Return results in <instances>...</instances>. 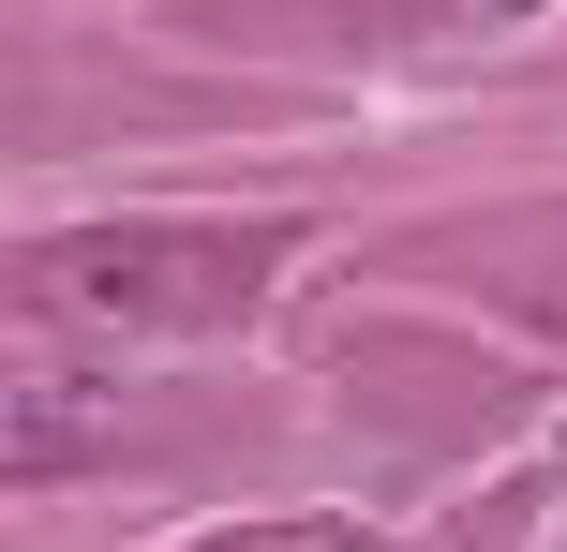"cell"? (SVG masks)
Returning a JSON list of instances; mask_svg holds the SVG:
<instances>
[{
    "mask_svg": "<svg viewBox=\"0 0 567 552\" xmlns=\"http://www.w3.org/2000/svg\"><path fill=\"white\" fill-rule=\"evenodd\" d=\"M269 239H45L30 254V314L45 329H209L255 314Z\"/></svg>",
    "mask_w": 567,
    "mask_h": 552,
    "instance_id": "cell-1",
    "label": "cell"
},
{
    "mask_svg": "<svg viewBox=\"0 0 567 552\" xmlns=\"http://www.w3.org/2000/svg\"><path fill=\"white\" fill-rule=\"evenodd\" d=\"M90 448V418H75V388H16V478H60Z\"/></svg>",
    "mask_w": 567,
    "mask_h": 552,
    "instance_id": "cell-2",
    "label": "cell"
},
{
    "mask_svg": "<svg viewBox=\"0 0 567 552\" xmlns=\"http://www.w3.org/2000/svg\"><path fill=\"white\" fill-rule=\"evenodd\" d=\"M538 552H567V508H553V538H538Z\"/></svg>",
    "mask_w": 567,
    "mask_h": 552,
    "instance_id": "cell-4",
    "label": "cell"
},
{
    "mask_svg": "<svg viewBox=\"0 0 567 552\" xmlns=\"http://www.w3.org/2000/svg\"><path fill=\"white\" fill-rule=\"evenodd\" d=\"M508 284L538 299V314H567V225H523L508 239Z\"/></svg>",
    "mask_w": 567,
    "mask_h": 552,
    "instance_id": "cell-3",
    "label": "cell"
}]
</instances>
